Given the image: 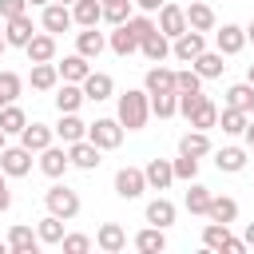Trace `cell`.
Wrapping results in <instances>:
<instances>
[{
  "instance_id": "56",
  "label": "cell",
  "mask_w": 254,
  "mask_h": 254,
  "mask_svg": "<svg viewBox=\"0 0 254 254\" xmlns=\"http://www.w3.org/2000/svg\"><path fill=\"white\" fill-rule=\"evenodd\" d=\"M246 83H254V64H250V67H246Z\"/></svg>"
},
{
  "instance_id": "43",
  "label": "cell",
  "mask_w": 254,
  "mask_h": 254,
  "mask_svg": "<svg viewBox=\"0 0 254 254\" xmlns=\"http://www.w3.org/2000/svg\"><path fill=\"white\" fill-rule=\"evenodd\" d=\"M127 16H131V0H111V4H103V20H107L111 28L127 24Z\"/></svg>"
},
{
  "instance_id": "30",
  "label": "cell",
  "mask_w": 254,
  "mask_h": 254,
  "mask_svg": "<svg viewBox=\"0 0 254 254\" xmlns=\"http://www.w3.org/2000/svg\"><path fill=\"white\" fill-rule=\"evenodd\" d=\"M135 250H143V254H163V250H167V234H163V226H147V230H139V234H135Z\"/></svg>"
},
{
  "instance_id": "34",
  "label": "cell",
  "mask_w": 254,
  "mask_h": 254,
  "mask_svg": "<svg viewBox=\"0 0 254 254\" xmlns=\"http://www.w3.org/2000/svg\"><path fill=\"white\" fill-rule=\"evenodd\" d=\"M147 222L167 230V226L175 222V202H171V198H155V202H147Z\"/></svg>"
},
{
  "instance_id": "54",
  "label": "cell",
  "mask_w": 254,
  "mask_h": 254,
  "mask_svg": "<svg viewBox=\"0 0 254 254\" xmlns=\"http://www.w3.org/2000/svg\"><path fill=\"white\" fill-rule=\"evenodd\" d=\"M242 139H246V147H254V119H246V131H242Z\"/></svg>"
},
{
  "instance_id": "39",
  "label": "cell",
  "mask_w": 254,
  "mask_h": 254,
  "mask_svg": "<svg viewBox=\"0 0 254 254\" xmlns=\"http://www.w3.org/2000/svg\"><path fill=\"white\" fill-rule=\"evenodd\" d=\"M226 107H238V111H254V83H234L226 91Z\"/></svg>"
},
{
  "instance_id": "48",
  "label": "cell",
  "mask_w": 254,
  "mask_h": 254,
  "mask_svg": "<svg viewBox=\"0 0 254 254\" xmlns=\"http://www.w3.org/2000/svg\"><path fill=\"white\" fill-rule=\"evenodd\" d=\"M60 246H64V254H87L91 250V238L87 234H64Z\"/></svg>"
},
{
  "instance_id": "25",
  "label": "cell",
  "mask_w": 254,
  "mask_h": 254,
  "mask_svg": "<svg viewBox=\"0 0 254 254\" xmlns=\"http://www.w3.org/2000/svg\"><path fill=\"white\" fill-rule=\"evenodd\" d=\"M36 238H40V246H60V238H64V218L48 210V214L36 222Z\"/></svg>"
},
{
  "instance_id": "46",
  "label": "cell",
  "mask_w": 254,
  "mask_h": 254,
  "mask_svg": "<svg viewBox=\"0 0 254 254\" xmlns=\"http://www.w3.org/2000/svg\"><path fill=\"white\" fill-rule=\"evenodd\" d=\"M171 171H175V179H187V183H190V179L198 175V159H194V155H179V159L171 163Z\"/></svg>"
},
{
  "instance_id": "33",
  "label": "cell",
  "mask_w": 254,
  "mask_h": 254,
  "mask_svg": "<svg viewBox=\"0 0 254 254\" xmlns=\"http://www.w3.org/2000/svg\"><path fill=\"white\" fill-rule=\"evenodd\" d=\"M143 87H147V95H155V91H175V71L171 67H151L147 75H143Z\"/></svg>"
},
{
  "instance_id": "8",
  "label": "cell",
  "mask_w": 254,
  "mask_h": 254,
  "mask_svg": "<svg viewBox=\"0 0 254 254\" xmlns=\"http://www.w3.org/2000/svg\"><path fill=\"white\" fill-rule=\"evenodd\" d=\"M202 48H206V40H202V32H194V28H187L183 36H175V40H171V56H175V60H183V64H190Z\"/></svg>"
},
{
  "instance_id": "12",
  "label": "cell",
  "mask_w": 254,
  "mask_h": 254,
  "mask_svg": "<svg viewBox=\"0 0 254 254\" xmlns=\"http://www.w3.org/2000/svg\"><path fill=\"white\" fill-rule=\"evenodd\" d=\"M52 139H56V131L48 123H24V131H20V147H28L32 155H40Z\"/></svg>"
},
{
  "instance_id": "16",
  "label": "cell",
  "mask_w": 254,
  "mask_h": 254,
  "mask_svg": "<svg viewBox=\"0 0 254 254\" xmlns=\"http://www.w3.org/2000/svg\"><path fill=\"white\" fill-rule=\"evenodd\" d=\"M95 246H99L103 254H119V250L127 246V230H123L119 222H103L99 234H95Z\"/></svg>"
},
{
  "instance_id": "35",
  "label": "cell",
  "mask_w": 254,
  "mask_h": 254,
  "mask_svg": "<svg viewBox=\"0 0 254 254\" xmlns=\"http://www.w3.org/2000/svg\"><path fill=\"white\" fill-rule=\"evenodd\" d=\"M151 115H159V119L179 115V91H155L151 95Z\"/></svg>"
},
{
  "instance_id": "36",
  "label": "cell",
  "mask_w": 254,
  "mask_h": 254,
  "mask_svg": "<svg viewBox=\"0 0 254 254\" xmlns=\"http://www.w3.org/2000/svg\"><path fill=\"white\" fill-rule=\"evenodd\" d=\"M246 111H238V107H222L218 111V127H222V135H242L246 131Z\"/></svg>"
},
{
  "instance_id": "4",
  "label": "cell",
  "mask_w": 254,
  "mask_h": 254,
  "mask_svg": "<svg viewBox=\"0 0 254 254\" xmlns=\"http://www.w3.org/2000/svg\"><path fill=\"white\" fill-rule=\"evenodd\" d=\"M0 171L8 175V179H24L28 171H32V151L28 147H0Z\"/></svg>"
},
{
  "instance_id": "18",
  "label": "cell",
  "mask_w": 254,
  "mask_h": 254,
  "mask_svg": "<svg viewBox=\"0 0 254 254\" xmlns=\"http://www.w3.org/2000/svg\"><path fill=\"white\" fill-rule=\"evenodd\" d=\"M183 12H187V28H194V32H210V28L218 24V20H214V8L202 4V0H190Z\"/></svg>"
},
{
  "instance_id": "1",
  "label": "cell",
  "mask_w": 254,
  "mask_h": 254,
  "mask_svg": "<svg viewBox=\"0 0 254 254\" xmlns=\"http://www.w3.org/2000/svg\"><path fill=\"white\" fill-rule=\"evenodd\" d=\"M147 115H151V95L147 91H123L119 95V123L127 127V131H139V127H147Z\"/></svg>"
},
{
  "instance_id": "31",
  "label": "cell",
  "mask_w": 254,
  "mask_h": 254,
  "mask_svg": "<svg viewBox=\"0 0 254 254\" xmlns=\"http://www.w3.org/2000/svg\"><path fill=\"white\" fill-rule=\"evenodd\" d=\"M56 67H60V79H67V83H83L87 71H91L79 52H75V56H64V64H56Z\"/></svg>"
},
{
  "instance_id": "58",
  "label": "cell",
  "mask_w": 254,
  "mask_h": 254,
  "mask_svg": "<svg viewBox=\"0 0 254 254\" xmlns=\"http://www.w3.org/2000/svg\"><path fill=\"white\" fill-rule=\"evenodd\" d=\"M4 143H8V135H4V127H0V147H4Z\"/></svg>"
},
{
  "instance_id": "15",
  "label": "cell",
  "mask_w": 254,
  "mask_h": 254,
  "mask_svg": "<svg viewBox=\"0 0 254 254\" xmlns=\"http://www.w3.org/2000/svg\"><path fill=\"white\" fill-rule=\"evenodd\" d=\"M187 123H190V127H198V131H210V127H218V103H214L210 95H202V99L194 103V111L187 115Z\"/></svg>"
},
{
  "instance_id": "47",
  "label": "cell",
  "mask_w": 254,
  "mask_h": 254,
  "mask_svg": "<svg viewBox=\"0 0 254 254\" xmlns=\"http://www.w3.org/2000/svg\"><path fill=\"white\" fill-rule=\"evenodd\" d=\"M175 91H202V75L190 67V71H175Z\"/></svg>"
},
{
  "instance_id": "27",
  "label": "cell",
  "mask_w": 254,
  "mask_h": 254,
  "mask_svg": "<svg viewBox=\"0 0 254 254\" xmlns=\"http://www.w3.org/2000/svg\"><path fill=\"white\" fill-rule=\"evenodd\" d=\"M206 218L210 222H234L238 218V202L234 198H226V194H210V206H206Z\"/></svg>"
},
{
  "instance_id": "59",
  "label": "cell",
  "mask_w": 254,
  "mask_h": 254,
  "mask_svg": "<svg viewBox=\"0 0 254 254\" xmlns=\"http://www.w3.org/2000/svg\"><path fill=\"white\" fill-rule=\"evenodd\" d=\"M4 48H8V44H4V28H0V52H4Z\"/></svg>"
},
{
  "instance_id": "51",
  "label": "cell",
  "mask_w": 254,
  "mask_h": 254,
  "mask_svg": "<svg viewBox=\"0 0 254 254\" xmlns=\"http://www.w3.org/2000/svg\"><path fill=\"white\" fill-rule=\"evenodd\" d=\"M131 4H135L139 12H159V8L167 4V0H131Z\"/></svg>"
},
{
  "instance_id": "13",
  "label": "cell",
  "mask_w": 254,
  "mask_h": 254,
  "mask_svg": "<svg viewBox=\"0 0 254 254\" xmlns=\"http://www.w3.org/2000/svg\"><path fill=\"white\" fill-rule=\"evenodd\" d=\"M67 167H71V159H67V147H52V143H48V147L40 151V171H44L48 179H60Z\"/></svg>"
},
{
  "instance_id": "22",
  "label": "cell",
  "mask_w": 254,
  "mask_h": 254,
  "mask_svg": "<svg viewBox=\"0 0 254 254\" xmlns=\"http://www.w3.org/2000/svg\"><path fill=\"white\" fill-rule=\"evenodd\" d=\"M139 52H143V56H147L151 64H163V60L171 56V40H167V36H163V32L155 28L151 36H143V40H139Z\"/></svg>"
},
{
  "instance_id": "14",
  "label": "cell",
  "mask_w": 254,
  "mask_h": 254,
  "mask_svg": "<svg viewBox=\"0 0 254 254\" xmlns=\"http://www.w3.org/2000/svg\"><path fill=\"white\" fill-rule=\"evenodd\" d=\"M214 44H218L222 56H238V52L246 48V32H242L238 24H222V28L214 32Z\"/></svg>"
},
{
  "instance_id": "26",
  "label": "cell",
  "mask_w": 254,
  "mask_h": 254,
  "mask_svg": "<svg viewBox=\"0 0 254 254\" xmlns=\"http://www.w3.org/2000/svg\"><path fill=\"white\" fill-rule=\"evenodd\" d=\"M99 20H103V4H99V0H75V4H71V24L95 28Z\"/></svg>"
},
{
  "instance_id": "41",
  "label": "cell",
  "mask_w": 254,
  "mask_h": 254,
  "mask_svg": "<svg viewBox=\"0 0 254 254\" xmlns=\"http://www.w3.org/2000/svg\"><path fill=\"white\" fill-rule=\"evenodd\" d=\"M206 206H210V190H206L202 183H194V179H190V190H187V210H190V214H206Z\"/></svg>"
},
{
  "instance_id": "50",
  "label": "cell",
  "mask_w": 254,
  "mask_h": 254,
  "mask_svg": "<svg viewBox=\"0 0 254 254\" xmlns=\"http://www.w3.org/2000/svg\"><path fill=\"white\" fill-rule=\"evenodd\" d=\"M8 206H12V190H8V175L0 171V214H4Z\"/></svg>"
},
{
  "instance_id": "42",
  "label": "cell",
  "mask_w": 254,
  "mask_h": 254,
  "mask_svg": "<svg viewBox=\"0 0 254 254\" xmlns=\"http://www.w3.org/2000/svg\"><path fill=\"white\" fill-rule=\"evenodd\" d=\"M226 238H230V226L226 222H206V230H202V246L206 250H222Z\"/></svg>"
},
{
  "instance_id": "37",
  "label": "cell",
  "mask_w": 254,
  "mask_h": 254,
  "mask_svg": "<svg viewBox=\"0 0 254 254\" xmlns=\"http://www.w3.org/2000/svg\"><path fill=\"white\" fill-rule=\"evenodd\" d=\"M214 167L226 171V175H234V171L246 167V151H242V147H222V151L214 155Z\"/></svg>"
},
{
  "instance_id": "49",
  "label": "cell",
  "mask_w": 254,
  "mask_h": 254,
  "mask_svg": "<svg viewBox=\"0 0 254 254\" xmlns=\"http://www.w3.org/2000/svg\"><path fill=\"white\" fill-rule=\"evenodd\" d=\"M20 12H28V0H0V16H4V20L20 16Z\"/></svg>"
},
{
  "instance_id": "29",
  "label": "cell",
  "mask_w": 254,
  "mask_h": 254,
  "mask_svg": "<svg viewBox=\"0 0 254 254\" xmlns=\"http://www.w3.org/2000/svg\"><path fill=\"white\" fill-rule=\"evenodd\" d=\"M206 151H210V135L198 131V127H190V131L179 139V155H194V159H202Z\"/></svg>"
},
{
  "instance_id": "23",
  "label": "cell",
  "mask_w": 254,
  "mask_h": 254,
  "mask_svg": "<svg viewBox=\"0 0 254 254\" xmlns=\"http://www.w3.org/2000/svg\"><path fill=\"white\" fill-rule=\"evenodd\" d=\"M222 60H226L222 52H206V48H202V52H198L190 64H194V71H198L202 79H218V75L226 71V64H222Z\"/></svg>"
},
{
  "instance_id": "11",
  "label": "cell",
  "mask_w": 254,
  "mask_h": 254,
  "mask_svg": "<svg viewBox=\"0 0 254 254\" xmlns=\"http://www.w3.org/2000/svg\"><path fill=\"white\" fill-rule=\"evenodd\" d=\"M40 24H44V32L60 36V32H67V28H71V8L52 0V4H44V16H40Z\"/></svg>"
},
{
  "instance_id": "10",
  "label": "cell",
  "mask_w": 254,
  "mask_h": 254,
  "mask_svg": "<svg viewBox=\"0 0 254 254\" xmlns=\"http://www.w3.org/2000/svg\"><path fill=\"white\" fill-rule=\"evenodd\" d=\"M24 52H28V64H52L56 60V36L52 32H36L24 44Z\"/></svg>"
},
{
  "instance_id": "20",
  "label": "cell",
  "mask_w": 254,
  "mask_h": 254,
  "mask_svg": "<svg viewBox=\"0 0 254 254\" xmlns=\"http://www.w3.org/2000/svg\"><path fill=\"white\" fill-rule=\"evenodd\" d=\"M143 179H147V187H151V190H167V187L175 183V171H171V163H167V159H151V163L143 167Z\"/></svg>"
},
{
  "instance_id": "44",
  "label": "cell",
  "mask_w": 254,
  "mask_h": 254,
  "mask_svg": "<svg viewBox=\"0 0 254 254\" xmlns=\"http://www.w3.org/2000/svg\"><path fill=\"white\" fill-rule=\"evenodd\" d=\"M20 87H24V79L16 71H0V95H4V103H16L20 99Z\"/></svg>"
},
{
  "instance_id": "45",
  "label": "cell",
  "mask_w": 254,
  "mask_h": 254,
  "mask_svg": "<svg viewBox=\"0 0 254 254\" xmlns=\"http://www.w3.org/2000/svg\"><path fill=\"white\" fill-rule=\"evenodd\" d=\"M123 28H127L135 40H143V36H151V32H155V20L143 12V16H127V24H123Z\"/></svg>"
},
{
  "instance_id": "9",
  "label": "cell",
  "mask_w": 254,
  "mask_h": 254,
  "mask_svg": "<svg viewBox=\"0 0 254 254\" xmlns=\"http://www.w3.org/2000/svg\"><path fill=\"white\" fill-rule=\"evenodd\" d=\"M67 159H71V167H79V171H95L103 159H99V147L91 143V139H75V143H67Z\"/></svg>"
},
{
  "instance_id": "61",
  "label": "cell",
  "mask_w": 254,
  "mask_h": 254,
  "mask_svg": "<svg viewBox=\"0 0 254 254\" xmlns=\"http://www.w3.org/2000/svg\"><path fill=\"white\" fill-rule=\"evenodd\" d=\"M56 4H67V8H71V4H75V0H56Z\"/></svg>"
},
{
  "instance_id": "55",
  "label": "cell",
  "mask_w": 254,
  "mask_h": 254,
  "mask_svg": "<svg viewBox=\"0 0 254 254\" xmlns=\"http://www.w3.org/2000/svg\"><path fill=\"white\" fill-rule=\"evenodd\" d=\"M242 32H246V44H254V20H250V24L242 28Z\"/></svg>"
},
{
  "instance_id": "2",
  "label": "cell",
  "mask_w": 254,
  "mask_h": 254,
  "mask_svg": "<svg viewBox=\"0 0 254 254\" xmlns=\"http://www.w3.org/2000/svg\"><path fill=\"white\" fill-rule=\"evenodd\" d=\"M44 206L67 222V218H75V214H79V194H75L71 187H60V183H56V187H48V190H44Z\"/></svg>"
},
{
  "instance_id": "63",
  "label": "cell",
  "mask_w": 254,
  "mask_h": 254,
  "mask_svg": "<svg viewBox=\"0 0 254 254\" xmlns=\"http://www.w3.org/2000/svg\"><path fill=\"white\" fill-rule=\"evenodd\" d=\"M0 107H4V95H0Z\"/></svg>"
},
{
  "instance_id": "17",
  "label": "cell",
  "mask_w": 254,
  "mask_h": 254,
  "mask_svg": "<svg viewBox=\"0 0 254 254\" xmlns=\"http://www.w3.org/2000/svg\"><path fill=\"white\" fill-rule=\"evenodd\" d=\"M8 250H12V254H36V250H40L36 230H32V226H24V222H16V226L8 230Z\"/></svg>"
},
{
  "instance_id": "32",
  "label": "cell",
  "mask_w": 254,
  "mask_h": 254,
  "mask_svg": "<svg viewBox=\"0 0 254 254\" xmlns=\"http://www.w3.org/2000/svg\"><path fill=\"white\" fill-rule=\"evenodd\" d=\"M32 87L36 91H56V83H60V67L56 64H32Z\"/></svg>"
},
{
  "instance_id": "52",
  "label": "cell",
  "mask_w": 254,
  "mask_h": 254,
  "mask_svg": "<svg viewBox=\"0 0 254 254\" xmlns=\"http://www.w3.org/2000/svg\"><path fill=\"white\" fill-rule=\"evenodd\" d=\"M222 250H226V254H242V250H246V242H242V238H226V246H222Z\"/></svg>"
},
{
  "instance_id": "24",
  "label": "cell",
  "mask_w": 254,
  "mask_h": 254,
  "mask_svg": "<svg viewBox=\"0 0 254 254\" xmlns=\"http://www.w3.org/2000/svg\"><path fill=\"white\" fill-rule=\"evenodd\" d=\"M79 87H83V95L95 99V103H99V99H111V91H115V83H111L107 71H87V79H83Z\"/></svg>"
},
{
  "instance_id": "21",
  "label": "cell",
  "mask_w": 254,
  "mask_h": 254,
  "mask_svg": "<svg viewBox=\"0 0 254 254\" xmlns=\"http://www.w3.org/2000/svg\"><path fill=\"white\" fill-rule=\"evenodd\" d=\"M107 48V40H103V32H95V28H83V32H75V52L83 56V60H99V52Z\"/></svg>"
},
{
  "instance_id": "57",
  "label": "cell",
  "mask_w": 254,
  "mask_h": 254,
  "mask_svg": "<svg viewBox=\"0 0 254 254\" xmlns=\"http://www.w3.org/2000/svg\"><path fill=\"white\" fill-rule=\"evenodd\" d=\"M28 4H40V8H44V4H52V0H28Z\"/></svg>"
},
{
  "instance_id": "60",
  "label": "cell",
  "mask_w": 254,
  "mask_h": 254,
  "mask_svg": "<svg viewBox=\"0 0 254 254\" xmlns=\"http://www.w3.org/2000/svg\"><path fill=\"white\" fill-rule=\"evenodd\" d=\"M0 254H8V242H0Z\"/></svg>"
},
{
  "instance_id": "28",
  "label": "cell",
  "mask_w": 254,
  "mask_h": 254,
  "mask_svg": "<svg viewBox=\"0 0 254 254\" xmlns=\"http://www.w3.org/2000/svg\"><path fill=\"white\" fill-rule=\"evenodd\" d=\"M83 99H87V95H83V87H79V83H67V79H64V83H56V107H60V111H79V103H83Z\"/></svg>"
},
{
  "instance_id": "3",
  "label": "cell",
  "mask_w": 254,
  "mask_h": 254,
  "mask_svg": "<svg viewBox=\"0 0 254 254\" xmlns=\"http://www.w3.org/2000/svg\"><path fill=\"white\" fill-rule=\"evenodd\" d=\"M87 139L99 151H115L123 143V123L119 119H95V123H87Z\"/></svg>"
},
{
  "instance_id": "19",
  "label": "cell",
  "mask_w": 254,
  "mask_h": 254,
  "mask_svg": "<svg viewBox=\"0 0 254 254\" xmlns=\"http://www.w3.org/2000/svg\"><path fill=\"white\" fill-rule=\"evenodd\" d=\"M64 143H75V139H87V123L75 115V111H60V123L52 127Z\"/></svg>"
},
{
  "instance_id": "5",
  "label": "cell",
  "mask_w": 254,
  "mask_h": 254,
  "mask_svg": "<svg viewBox=\"0 0 254 254\" xmlns=\"http://www.w3.org/2000/svg\"><path fill=\"white\" fill-rule=\"evenodd\" d=\"M143 190H147L143 167H119V171H115V194H119V198L131 202V198H139Z\"/></svg>"
},
{
  "instance_id": "6",
  "label": "cell",
  "mask_w": 254,
  "mask_h": 254,
  "mask_svg": "<svg viewBox=\"0 0 254 254\" xmlns=\"http://www.w3.org/2000/svg\"><path fill=\"white\" fill-rule=\"evenodd\" d=\"M155 28H159L167 40H175V36H183V32H187V12H183L179 4H171V0H167V4L159 8V24H155Z\"/></svg>"
},
{
  "instance_id": "40",
  "label": "cell",
  "mask_w": 254,
  "mask_h": 254,
  "mask_svg": "<svg viewBox=\"0 0 254 254\" xmlns=\"http://www.w3.org/2000/svg\"><path fill=\"white\" fill-rule=\"evenodd\" d=\"M107 48H111L115 56H131V52H139V40H135V36H131V32H127V28L119 24V28L111 32V40H107Z\"/></svg>"
},
{
  "instance_id": "53",
  "label": "cell",
  "mask_w": 254,
  "mask_h": 254,
  "mask_svg": "<svg viewBox=\"0 0 254 254\" xmlns=\"http://www.w3.org/2000/svg\"><path fill=\"white\" fill-rule=\"evenodd\" d=\"M242 242H246V250H254V222H246V234H242Z\"/></svg>"
},
{
  "instance_id": "62",
  "label": "cell",
  "mask_w": 254,
  "mask_h": 254,
  "mask_svg": "<svg viewBox=\"0 0 254 254\" xmlns=\"http://www.w3.org/2000/svg\"><path fill=\"white\" fill-rule=\"evenodd\" d=\"M99 4H111V0H99Z\"/></svg>"
},
{
  "instance_id": "38",
  "label": "cell",
  "mask_w": 254,
  "mask_h": 254,
  "mask_svg": "<svg viewBox=\"0 0 254 254\" xmlns=\"http://www.w3.org/2000/svg\"><path fill=\"white\" fill-rule=\"evenodd\" d=\"M24 123H28L24 107H16V103H4V107H0V127H4V135H20Z\"/></svg>"
},
{
  "instance_id": "7",
  "label": "cell",
  "mask_w": 254,
  "mask_h": 254,
  "mask_svg": "<svg viewBox=\"0 0 254 254\" xmlns=\"http://www.w3.org/2000/svg\"><path fill=\"white\" fill-rule=\"evenodd\" d=\"M32 36H36V28H32V16H28V12L4 20V44H8V48H24Z\"/></svg>"
}]
</instances>
